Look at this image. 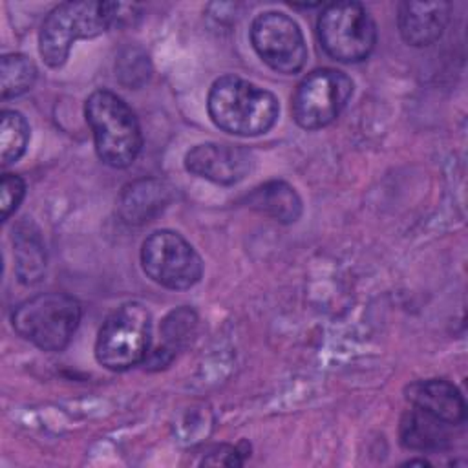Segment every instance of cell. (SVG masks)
<instances>
[{
    "instance_id": "8fae6325",
    "label": "cell",
    "mask_w": 468,
    "mask_h": 468,
    "mask_svg": "<svg viewBox=\"0 0 468 468\" xmlns=\"http://www.w3.org/2000/svg\"><path fill=\"white\" fill-rule=\"evenodd\" d=\"M411 406L428 411L446 424H461L466 419V404L461 391L444 378L417 380L406 388Z\"/></svg>"
},
{
    "instance_id": "6da1fadb",
    "label": "cell",
    "mask_w": 468,
    "mask_h": 468,
    "mask_svg": "<svg viewBox=\"0 0 468 468\" xmlns=\"http://www.w3.org/2000/svg\"><path fill=\"white\" fill-rule=\"evenodd\" d=\"M208 115L218 128L239 137L269 132L278 119V99L236 75L219 77L207 99Z\"/></svg>"
},
{
    "instance_id": "9a60e30c",
    "label": "cell",
    "mask_w": 468,
    "mask_h": 468,
    "mask_svg": "<svg viewBox=\"0 0 468 468\" xmlns=\"http://www.w3.org/2000/svg\"><path fill=\"white\" fill-rule=\"evenodd\" d=\"M197 316L190 307H179L172 311L161 324V342L157 347L148 351L146 360L150 366H166L176 353L185 347L196 333Z\"/></svg>"
},
{
    "instance_id": "7a4b0ae2",
    "label": "cell",
    "mask_w": 468,
    "mask_h": 468,
    "mask_svg": "<svg viewBox=\"0 0 468 468\" xmlns=\"http://www.w3.org/2000/svg\"><path fill=\"white\" fill-rule=\"evenodd\" d=\"M124 4L115 2H64L42 22L38 44L44 62L58 68L66 62L71 44L80 38H93L108 27L121 24L126 15Z\"/></svg>"
},
{
    "instance_id": "7c38bea8",
    "label": "cell",
    "mask_w": 468,
    "mask_h": 468,
    "mask_svg": "<svg viewBox=\"0 0 468 468\" xmlns=\"http://www.w3.org/2000/svg\"><path fill=\"white\" fill-rule=\"evenodd\" d=\"M446 2H402L399 5V29L402 38L417 48L437 42L448 24Z\"/></svg>"
},
{
    "instance_id": "9c48e42d",
    "label": "cell",
    "mask_w": 468,
    "mask_h": 468,
    "mask_svg": "<svg viewBox=\"0 0 468 468\" xmlns=\"http://www.w3.org/2000/svg\"><path fill=\"white\" fill-rule=\"evenodd\" d=\"M250 42L261 60L278 73H296L303 68L307 48L300 26L280 11L258 15L250 26Z\"/></svg>"
},
{
    "instance_id": "5bb4252c",
    "label": "cell",
    "mask_w": 468,
    "mask_h": 468,
    "mask_svg": "<svg viewBox=\"0 0 468 468\" xmlns=\"http://www.w3.org/2000/svg\"><path fill=\"white\" fill-rule=\"evenodd\" d=\"M247 203L256 212L280 223H294L302 214V199L285 181L260 185L250 192Z\"/></svg>"
},
{
    "instance_id": "ac0fdd59",
    "label": "cell",
    "mask_w": 468,
    "mask_h": 468,
    "mask_svg": "<svg viewBox=\"0 0 468 468\" xmlns=\"http://www.w3.org/2000/svg\"><path fill=\"white\" fill-rule=\"evenodd\" d=\"M29 143V124L15 110L2 112L0 122V161L4 166L18 161Z\"/></svg>"
},
{
    "instance_id": "44dd1931",
    "label": "cell",
    "mask_w": 468,
    "mask_h": 468,
    "mask_svg": "<svg viewBox=\"0 0 468 468\" xmlns=\"http://www.w3.org/2000/svg\"><path fill=\"white\" fill-rule=\"evenodd\" d=\"M208 457L203 459L205 464H227V466H238L241 464V452L234 446L229 444H221V446H214L210 450H207Z\"/></svg>"
},
{
    "instance_id": "5b68a950",
    "label": "cell",
    "mask_w": 468,
    "mask_h": 468,
    "mask_svg": "<svg viewBox=\"0 0 468 468\" xmlns=\"http://www.w3.org/2000/svg\"><path fill=\"white\" fill-rule=\"evenodd\" d=\"M150 313L137 302L117 307L99 329L95 356L112 371H124L146 360L150 351Z\"/></svg>"
},
{
    "instance_id": "e0dca14e",
    "label": "cell",
    "mask_w": 468,
    "mask_h": 468,
    "mask_svg": "<svg viewBox=\"0 0 468 468\" xmlns=\"http://www.w3.org/2000/svg\"><path fill=\"white\" fill-rule=\"evenodd\" d=\"M165 190L157 181H139L130 185L121 196V212L126 221L141 223L157 212L165 199Z\"/></svg>"
},
{
    "instance_id": "8992f818",
    "label": "cell",
    "mask_w": 468,
    "mask_h": 468,
    "mask_svg": "<svg viewBox=\"0 0 468 468\" xmlns=\"http://www.w3.org/2000/svg\"><path fill=\"white\" fill-rule=\"evenodd\" d=\"M318 37L324 51L340 62L367 58L377 42V27L362 4L338 2L318 16Z\"/></svg>"
},
{
    "instance_id": "d6986e66",
    "label": "cell",
    "mask_w": 468,
    "mask_h": 468,
    "mask_svg": "<svg viewBox=\"0 0 468 468\" xmlns=\"http://www.w3.org/2000/svg\"><path fill=\"white\" fill-rule=\"evenodd\" d=\"M37 79L35 64L22 53H7L2 57V99H11L31 90Z\"/></svg>"
},
{
    "instance_id": "4fadbf2b",
    "label": "cell",
    "mask_w": 468,
    "mask_h": 468,
    "mask_svg": "<svg viewBox=\"0 0 468 468\" xmlns=\"http://www.w3.org/2000/svg\"><path fill=\"white\" fill-rule=\"evenodd\" d=\"M402 446L410 450H441L450 442V424L413 406L408 410L399 426Z\"/></svg>"
},
{
    "instance_id": "ffe728a7",
    "label": "cell",
    "mask_w": 468,
    "mask_h": 468,
    "mask_svg": "<svg viewBox=\"0 0 468 468\" xmlns=\"http://www.w3.org/2000/svg\"><path fill=\"white\" fill-rule=\"evenodd\" d=\"M26 194V183L20 176L15 174H4L2 185H0V210H2V221H5L22 203Z\"/></svg>"
},
{
    "instance_id": "ba28073f",
    "label": "cell",
    "mask_w": 468,
    "mask_h": 468,
    "mask_svg": "<svg viewBox=\"0 0 468 468\" xmlns=\"http://www.w3.org/2000/svg\"><path fill=\"white\" fill-rule=\"evenodd\" d=\"M353 95V80L338 69L322 68L302 79L292 95V117L305 130L333 122Z\"/></svg>"
},
{
    "instance_id": "3957f363",
    "label": "cell",
    "mask_w": 468,
    "mask_h": 468,
    "mask_svg": "<svg viewBox=\"0 0 468 468\" xmlns=\"http://www.w3.org/2000/svg\"><path fill=\"white\" fill-rule=\"evenodd\" d=\"M84 113L99 159L113 168L130 166L143 146L141 126L132 108L113 91L97 90L86 99Z\"/></svg>"
},
{
    "instance_id": "2e32d148",
    "label": "cell",
    "mask_w": 468,
    "mask_h": 468,
    "mask_svg": "<svg viewBox=\"0 0 468 468\" xmlns=\"http://www.w3.org/2000/svg\"><path fill=\"white\" fill-rule=\"evenodd\" d=\"M15 258H16V274L18 280L26 285L37 283L46 267L44 245L38 238V232L29 227H18L15 232Z\"/></svg>"
},
{
    "instance_id": "277c9868",
    "label": "cell",
    "mask_w": 468,
    "mask_h": 468,
    "mask_svg": "<svg viewBox=\"0 0 468 468\" xmlns=\"http://www.w3.org/2000/svg\"><path fill=\"white\" fill-rule=\"evenodd\" d=\"M15 331L42 351H62L80 322V303L66 292H42L22 302L11 316Z\"/></svg>"
},
{
    "instance_id": "30bf717a",
    "label": "cell",
    "mask_w": 468,
    "mask_h": 468,
    "mask_svg": "<svg viewBox=\"0 0 468 468\" xmlns=\"http://www.w3.org/2000/svg\"><path fill=\"white\" fill-rule=\"evenodd\" d=\"M252 154L238 144L203 143L188 150L185 166L190 174L218 185H234L252 170Z\"/></svg>"
},
{
    "instance_id": "52a82bcc",
    "label": "cell",
    "mask_w": 468,
    "mask_h": 468,
    "mask_svg": "<svg viewBox=\"0 0 468 468\" xmlns=\"http://www.w3.org/2000/svg\"><path fill=\"white\" fill-rule=\"evenodd\" d=\"M143 271L166 289H190L203 274V263L194 247L174 230H155L141 249Z\"/></svg>"
}]
</instances>
